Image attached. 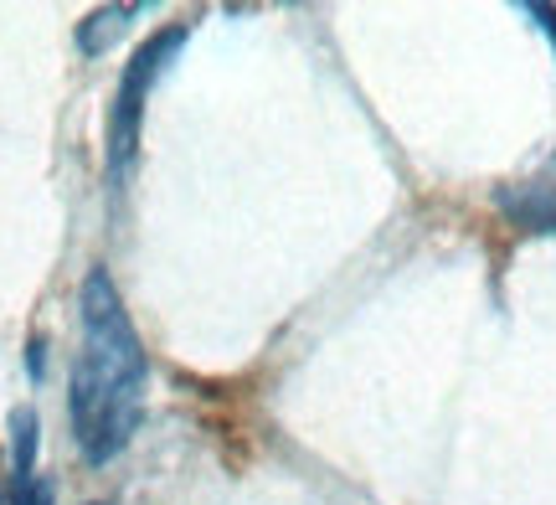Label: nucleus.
<instances>
[{
    "mask_svg": "<svg viewBox=\"0 0 556 505\" xmlns=\"http://www.w3.org/2000/svg\"><path fill=\"white\" fill-rule=\"evenodd\" d=\"M186 47V26H165L139 47L129 67L119 78V93H114V109H109V186L119 191L135 171V150H139V124H144V99L155 93L160 73L176 62V52Z\"/></svg>",
    "mask_w": 556,
    "mask_h": 505,
    "instance_id": "f03ea898",
    "label": "nucleus"
},
{
    "mask_svg": "<svg viewBox=\"0 0 556 505\" xmlns=\"http://www.w3.org/2000/svg\"><path fill=\"white\" fill-rule=\"evenodd\" d=\"M47 345L41 341H31V351H26V366H31V377H41V366H47V356H41Z\"/></svg>",
    "mask_w": 556,
    "mask_h": 505,
    "instance_id": "6e6552de",
    "label": "nucleus"
},
{
    "mask_svg": "<svg viewBox=\"0 0 556 505\" xmlns=\"http://www.w3.org/2000/svg\"><path fill=\"white\" fill-rule=\"evenodd\" d=\"M0 505H5V490H0Z\"/></svg>",
    "mask_w": 556,
    "mask_h": 505,
    "instance_id": "1a4fd4ad",
    "label": "nucleus"
},
{
    "mask_svg": "<svg viewBox=\"0 0 556 505\" xmlns=\"http://www.w3.org/2000/svg\"><path fill=\"white\" fill-rule=\"evenodd\" d=\"M93 505H109V501H93Z\"/></svg>",
    "mask_w": 556,
    "mask_h": 505,
    "instance_id": "9d476101",
    "label": "nucleus"
},
{
    "mask_svg": "<svg viewBox=\"0 0 556 505\" xmlns=\"http://www.w3.org/2000/svg\"><path fill=\"white\" fill-rule=\"evenodd\" d=\"M83 310V351L73 362L67 382V418L88 465H109L114 454L129 449L144 418V345L124 310L114 279L93 268L78 294Z\"/></svg>",
    "mask_w": 556,
    "mask_h": 505,
    "instance_id": "f257e3e1",
    "label": "nucleus"
},
{
    "mask_svg": "<svg viewBox=\"0 0 556 505\" xmlns=\"http://www.w3.org/2000/svg\"><path fill=\"white\" fill-rule=\"evenodd\" d=\"M52 501H58V485L47 475H11L5 505H52Z\"/></svg>",
    "mask_w": 556,
    "mask_h": 505,
    "instance_id": "423d86ee",
    "label": "nucleus"
},
{
    "mask_svg": "<svg viewBox=\"0 0 556 505\" xmlns=\"http://www.w3.org/2000/svg\"><path fill=\"white\" fill-rule=\"evenodd\" d=\"M37 444H41V424L31 407L11 413V475H37Z\"/></svg>",
    "mask_w": 556,
    "mask_h": 505,
    "instance_id": "39448f33",
    "label": "nucleus"
},
{
    "mask_svg": "<svg viewBox=\"0 0 556 505\" xmlns=\"http://www.w3.org/2000/svg\"><path fill=\"white\" fill-rule=\"evenodd\" d=\"M526 16H531L541 31L552 37V52H556V5H536V0H531V5H526Z\"/></svg>",
    "mask_w": 556,
    "mask_h": 505,
    "instance_id": "0eeeda50",
    "label": "nucleus"
},
{
    "mask_svg": "<svg viewBox=\"0 0 556 505\" xmlns=\"http://www.w3.org/2000/svg\"><path fill=\"white\" fill-rule=\"evenodd\" d=\"M139 11H144V5H103V11H93V16L78 26V52L83 58H103V52L124 37V26H129Z\"/></svg>",
    "mask_w": 556,
    "mask_h": 505,
    "instance_id": "20e7f679",
    "label": "nucleus"
},
{
    "mask_svg": "<svg viewBox=\"0 0 556 505\" xmlns=\"http://www.w3.org/2000/svg\"><path fill=\"white\" fill-rule=\"evenodd\" d=\"M495 206H500V217L510 227H520V232H546V238H556V150L531 176L500 186Z\"/></svg>",
    "mask_w": 556,
    "mask_h": 505,
    "instance_id": "7ed1b4c3",
    "label": "nucleus"
}]
</instances>
